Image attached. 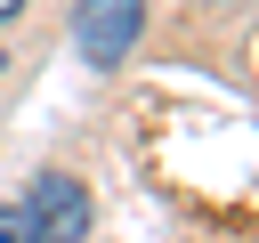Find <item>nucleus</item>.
Wrapping results in <instances>:
<instances>
[{
  "instance_id": "obj_2",
  "label": "nucleus",
  "mask_w": 259,
  "mask_h": 243,
  "mask_svg": "<svg viewBox=\"0 0 259 243\" xmlns=\"http://www.w3.org/2000/svg\"><path fill=\"white\" fill-rule=\"evenodd\" d=\"M24 219L40 243H89V186L73 170H40L24 186Z\"/></svg>"
},
{
  "instance_id": "obj_5",
  "label": "nucleus",
  "mask_w": 259,
  "mask_h": 243,
  "mask_svg": "<svg viewBox=\"0 0 259 243\" xmlns=\"http://www.w3.org/2000/svg\"><path fill=\"white\" fill-rule=\"evenodd\" d=\"M0 73H8V49H0Z\"/></svg>"
},
{
  "instance_id": "obj_1",
  "label": "nucleus",
  "mask_w": 259,
  "mask_h": 243,
  "mask_svg": "<svg viewBox=\"0 0 259 243\" xmlns=\"http://www.w3.org/2000/svg\"><path fill=\"white\" fill-rule=\"evenodd\" d=\"M138 32H146V0H73V49L89 57V73H121Z\"/></svg>"
},
{
  "instance_id": "obj_3",
  "label": "nucleus",
  "mask_w": 259,
  "mask_h": 243,
  "mask_svg": "<svg viewBox=\"0 0 259 243\" xmlns=\"http://www.w3.org/2000/svg\"><path fill=\"white\" fill-rule=\"evenodd\" d=\"M0 243H40L32 219H24V202H0Z\"/></svg>"
},
{
  "instance_id": "obj_4",
  "label": "nucleus",
  "mask_w": 259,
  "mask_h": 243,
  "mask_svg": "<svg viewBox=\"0 0 259 243\" xmlns=\"http://www.w3.org/2000/svg\"><path fill=\"white\" fill-rule=\"evenodd\" d=\"M24 8H32V0H0V24H8V16H24Z\"/></svg>"
}]
</instances>
